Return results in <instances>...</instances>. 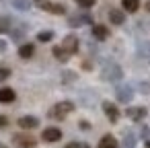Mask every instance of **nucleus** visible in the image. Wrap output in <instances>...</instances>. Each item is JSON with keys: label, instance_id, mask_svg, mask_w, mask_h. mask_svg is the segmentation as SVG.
Masks as SVG:
<instances>
[{"label": "nucleus", "instance_id": "20e7f679", "mask_svg": "<svg viewBox=\"0 0 150 148\" xmlns=\"http://www.w3.org/2000/svg\"><path fill=\"white\" fill-rule=\"evenodd\" d=\"M13 142H15L19 148H35V146H37L35 138H31V136H27V134H15V136H13Z\"/></svg>", "mask_w": 150, "mask_h": 148}, {"label": "nucleus", "instance_id": "39448f33", "mask_svg": "<svg viewBox=\"0 0 150 148\" xmlns=\"http://www.w3.org/2000/svg\"><path fill=\"white\" fill-rule=\"evenodd\" d=\"M91 23H93V17L86 15V13H82V15H74V17L68 19V25H70V27H80V25H91Z\"/></svg>", "mask_w": 150, "mask_h": 148}, {"label": "nucleus", "instance_id": "473e14b6", "mask_svg": "<svg viewBox=\"0 0 150 148\" xmlns=\"http://www.w3.org/2000/svg\"><path fill=\"white\" fill-rule=\"evenodd\" d=\"M146 8H148V11H150V2H146Z\"/></svg>", "mask_w": 150, "mask_h": 148}, {"label": "nucleus", "instance_id": "5701e85b", "mask_svg": "<svg viewBox=\"0 0 150 148\" xmlns=\"http://www.w3.org/2000/svg\"><path fill=\"white\" fill-rule=\"evenodd\" d=\"M52 39H54V33L52 31H39L37 33V41H41V43L43 41H52Z\"/></svg>", "mask_w": 150, "mask_h": 148}, {"label": "nucleus", "instance_id": "aec40b11", "mask_svg": "<svg viewBox=\"0 0 150 148\" xmlns=\"http://www.w3.org/2000/svg\"><path fill=\"white\" fill-rule=\"evenodd\" d=\"M123 146H125V148H134V146H136V136H134L132 132H125V136H123Z\"/></svg>", "mask_w": 150, "mask_h": 148}, {"label": "nucleus", "instance_id": "a211bd4d", "mask_svg": "<svg viewBox=\"0 0 150 148\" xmlns=\"http://www.w3.org/2000/svg\"><path fill=\"white\" fill-rule=\"evenodd\" d=\"M54 58H58L60 62H66V60L70 58V54H68L62 45H56V47H54Z\"/></svg>", "mask_w": 150, "mask_h": 148}, {"label": "nucleus", "instance_id": "423d86ee", "mask_svg": "<svg viewBox=\"0 0 150 148\" xmlns=\"http://www.w3.org/2000/svg\"><path fill=\"white\" fill-rule=\"evenodd\" d=\"M62 47H64L70 56L76 54V52H78V37H76V35H66L64 41H62Z\"/></svg>", "mask_w": 150, "mask_h": 148}, {"label": "nucleus", "instance_id": "2f4dec72", "mask_svg": "<svg viewBox=\"0 0 150 148\" xmlns=\"http://www.w3.org/2000/svg\"><path fill=\"white\" fill-rule=\"evenodd\" d=\"M0 148H8V146H6V144H0Z\"/></svg>", "mask_w": 150, "mask_h": 148}, {"label": "nucleus", "instance_id": "9d476101", "mask_svg": "<svg viewBox=\"0 0 150 148\" xmlns=\"http://www.w3.org/2000/svg\"><path fill=\"white\" fill-rule=\"evenodd\" d=\"M45 142H58L60 138H62V132L58 130V127H47V130H43V136H41Z\"/></svg>", "mask_w": 150, "mask_h": 148}, {"label": "nucleus", "instance_id": "a878e982", "mask_svg": "<svg viewBox=\"0 0 150 148\" xmlns=\"http://www.w3.org/2000/svg\"><path fill=\"white\" fill-rule=\"evenodd\" d=\"M6 78H11V68L0 66V80H6Z\"/></svg>", "mask_w": 150, "mask_h": 148}, {"label": "nucleus", "instance_id": "b1692460", "mask_svg": "<svg viewBox=\"0 0 150 148\" xmlns=\"http://www.w3.org/2000/svg\"><path fill=\"white\" fill-rule=\"evenodd\" d=\"M35 6H37V8H41V11H47V13H50L52 2H50V0H35Z\"/></svg>", "mask_w": 150, "mask_h": 148}, {"label": "nucleus", "instance_id": "f03ea898", "mask_svg": "<svg viewBox=\"0 0 150 148\" xmlns=\"http://www.w3.org/2000/svg\"><path fill=\"white\" fill-rule=\"evenodd\" d=\"M70 111H74V103H70V101H60L58 105H54V109H52V117H56V119H62V117H66Z\"/></svg>", "mask_w": 150, "mask_h": 148}, {"label": "nucleus", "instance_id": "6ab92c4d", "mask_svg": "<svg viewBox=\"0 0 150 148\" xmlns=\"http://www.w3.org/2000/svg\"><path fill=\"white\" fill-rule=\"evenodd\" d=\"M11 4L17 11H29L31 8V0H11Z\"/></svg>", "mask_w": 150, "mask_h": 148}, {"label": "nucleus", "instance_id": "412c9836", "mask_svg": "<svg viewBox=\"0 0 150 148\" xmlns=\"http://www.w3.org/2000/svg\"><path fill=\"white\" fill-rule=\"evenodd\" d=\"M11 25H13V21H11L8 17H0V33L11 31Z\"/></svg>", "mask_w": 150, "mask_h": 148}, {"label": "nucleus", "instance_id": "c756f323", "mask_svg": "<svg viewBox=\"0 0 150 148\" xmlns=\"http://www.w3.org/2000/svg\"><path fill=\"white\" fill-rule=\"evenodd\" d=\"M4 52H6V41L0 39V54H4Z\"/></svg>", "mask_w": 150, "mask_h": 148}, {"label": "nucleus", "instance_id": "4468645a", "mask_svg": "<svg viewBox=\"0 0 150 148\" xmlns=\"http://www.w3.org/2000/svg\"><path fill=\"white\" fill-rule=\"evenodd\" d=\"M15 97H17V95H15L13 89H6V86H4V89H0V103H13Z\"/></svg>", "mask_w": 150, "mask_h": 148}, {"label": "nucleus", "instance_id": "dca6fc26", "mask_svg": "<svg viewBox=\"0 0 150 148\" xmlns=\"http://www.w3.org/2000/svg\"><path fill=\"white\" fill-rule=\"evenodd\" d=\"M33 52H35V47H33L31 43H23V45L19 47V56H21L23 60H27V58H31V56H33Z\"/></svg>", "mask_w": 150, "mask_h": 148}, {"label": "nucleus", "instance_id": "2eb2a0df", "mask_svg": "<svg viewBox=\"0 0 150 148\" xmlns=\"http://www.w3.org/2000/svg\"><path fill=\"white\" fill-rule=\"evenodd\" d=\"M121 6L127 13H136L140 8V0H121Z\"/></svg>", "mask_w": 150, "mask_h": 148}, {"label": "nucleus", "instance_id": "7c9ffc66", "mask_svg": "<svg viewBox=\"0 0 150 148\" xmlns=\"http://www.w3.org/2000/svg\"><path fill=\"white\" fill-rule=\"evenodd\" d=\"M6 123H8V119H6V117H4V115H0V127H4V125H6Z\"/></svg>", "mask_w": 150, "mask_h": 148}, {"label": "nucleus", "instance_id": "cd10ccee", "mask_svg": "<svg viewBox=\"0 0 150 148\" xmlns=\"http://www.w3.org/2000/svg\"><path fill=\"white\" fill-rule=\"evenodd\" d=\"M142 138H144L146 146L150 148V127H144V130H142Z\"/></svg>", "mask_w": 150, "mask_h": 148}, {"label": "nucleus", "instance_id": "0eeeda50", "mask_svg": "<svg viewBox=\"0 0 150 148\" xmlns=\"http://www.w3.org/2000/svg\"><path fill=\"white\" fill-rule=\"evenodd\" d=\"M103 111H105V115H107L109 121H117L119 119V109L111 101H103Z\"/></svg>", "mask_w": 150, "mask_h": 148}, {"label": "nucleus", "instance_id": "6e6552de", "mask_svg": "<svg viewBox=\"0 0 150 148\" xmlns=\"http://www.w3.org/2000/svg\"><path fill=\"white\" fill-rule=\"evenodd\" d=\"M125 115H127L132 121H142V119L146 117V109H144V107H129V109L125 111Z\"/></svg>", "mask_w": 150, "mask_h": 148}, {"label": "nucleus", "instance_id": "f257e3e1", "mask_svg": "<svg viewBox=\"0 0 150 148\" xmlns=\"http://www.w3.org/2000/svg\"><path fill=\"white\" fill-rule=\"evenodd\" d=\"M101 78H103L105 82H119V80L123 78V72H121V68H119L117 64L109 62V64L103 66V70H101Z\"/></svg>", "mask_w": 150, "mask_h": 148}, {"label": "nucleus", "instance_id": "4be33fe9", "mask_svg": "<svg viewBox=\"0 0 150 148\" xmlns=\"http://www.w3.org/2000/svg\"><path fill=\"white\" fill-rule=\"evenodd\" d=\"M74 80H76V72H72V70H64V72H62V82L70 84V82H74Z\"/></svg>", "mask_w": 150, "mask_h": 148}, {"label": "nucleus", "instance_id": "ddd939ff", "mask_svg": "<svg viewBox=\"0 0 150 148\" xmlns=\"http://www.w3.org/2000/svg\"><path fill=\"white\" fill-rule=\"evenodd\" d=\"M99 148H119V144H117V140H115L111 134H107V136H103V138H101Z\"/></svg>", "mask_w": 150, "mask_h": 148}, {"label": "nucleus", "instance_id": "9b49d317", "mask_svg": "<svg viewBox=\"0 0 150 148\" xmlns=\"http://www.w3.org/2000/svg\"><path fill=\"white\" fill-rule=\"evenodd\" d=\"M109 21H111L113 25H121V23L125 21V13L119 11V8H111V11H109Z\"/></svg>", "mask_w": 150, "mask_h": 148}, {"label": "nucleus", "instance_id": "c85d7f7f", "mask_svg": "<svg viewBox=\"0 0 150 148\" xmlns=\"http://www.w3.org/2000/svg\"><path fill=\"white\" fill-rule=\"evenodd\" d=\"M66 148H88V144H82V142H70Z\"/></svg>", "mask_w": 150, "mask_h": 148}, {"label": "nucleus", "instance_id": "7ed1b4c3", "mask_svg": "<svg viewBox=\"0 0 150 148\" xmlns=\"http://www.w3.org/2000/svg\"><path fill=\"white\" fill-rule=\"evenodd\" d=\"M115 97H117L119 103H129V101L134 99V89H132V84H119V86L115 89Z\"/></svg>", "mask_w": 150, "mask_h": 148}, {"label": "nucleus", "instance_id": "1a4fd4ad", "mask_svg": "<svg viewBox=\"0 0 150 148\" xmlns=\"http://www.w3.org/2000/svg\"><path fill=\"white\" fill-rule=\"evenodd\" d=\"M37 125H39V119L33 117V115H25V117L19 119V127H23V130H33Z\"/></svg>", "mask_w": 150, "mask_h": 148}, {"label": "nucleus", "instance_id": "f3484780", "mask_svg": "<svg viewBox=\"0 0 150 148\" xmlns=\"http://www.w3.org/2000/svg\"><path fill=\"white\" fill-rule=\"evenodd\" d=\"M138 54H140L144 60L150 62V41H142V43L138 45Z\"/></svg>", "mask_w": 150, "mask_h": 148}, {"label": "nucleus", "instance_id": "f8f14e48", "mask_svg": "<svg viewBox=\"0 0 150 148\" xmlns=\"http://www.w3.org/2000/svg\"><path fill=\"white\" fill-rule=\"evenodd\" d=\"M93 37L99 39V41H103V39L109 37V29L105 25H93Z\"/></svg>", "mask_w": 150, "mask_h": 148}, {"label": "nucleus", "instance_id": "393cba45", "mask_svg": "<svg viewBox=\"0 0 150 148\" xmlns=\"http://www.w3.org/2000/svg\"><path fill=\"white\" fill-rule=\"evenodd\" d=\"M50 13H54V15H64V13H66V6H64V4H54V2H52Z\"/></svg>", "mask_w": 150, "mask_h": 148}, {"label": "nucleus", "instance_id": "bb28decb", "mask_svg": "<svg viewBox=\"0 0 150 148\" xmlns=\"http://www.w3.org/2000/svg\"><path fill=\"white\" fill-rule=\"evenodd\" d=\"M74 2H76L78 6H82V8H91V6L95 4V0H74Z\"/></svg>", "mask_w": 150, "mask_h": 148}]
</instances>
